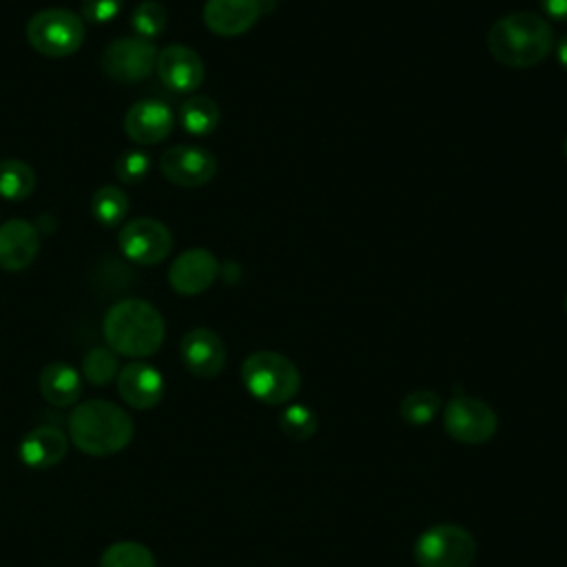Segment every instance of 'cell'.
<instances>
[{
	"label": "cell",
	"mask_w": 567,
	"mask_h": 567,
	"mask_svg": "<svg viewBox=\"0 0 567 567\" xmlns=\"http://www.w3.org/2000/svg\"><path fill=\"white\" fill-rule=\"evenodd\" d=\"M487 51L492 58L512 69L540 64L554 49L551 24L532 11H512L487 29Z\"/></svg>",
	"instance_id": "obj_1"
},
{
	"label": "cell",
	"mask_w": 567,
	"mask_h": 567,
	"mask_svg": "<svg viewBox=\"0 0 567 567\" xmlns=\"http://www.w3.org/2000/svg\"><path fill=\"white\" fill-rule=\"evenodd\" d=\"M102 332L115 354L142 359L159 350L166 326L153 303L144 299H122L109 308Z\"/></svg>",
	"instance_id": "obj_2"
},
{
	"label": "cell",
	"mask_w": 567,
	"mask_h": 567,
	"mask_svg": "<svg viewBox=\"0 0 567 567\" xmlns=\"http://www.w3.org/2000/svg\"><path fill=\"white\" fill-rule=\"evenodd\" d=\"M69 434L84 454L111 456L131 443L133 421L120 405L91 399L71 410Z\"/></svg>",
	"instance_id": "obj_3"
},
{
	"label": "cell",
	"mask_w": 567,
	"mask_h": 567,
	"mask_svg": "<svg viewBox=\"0 0 567 567\" xmlns=\"http://www.w3.org/2000/svg\"><path fill=\"white\" fill-rule=\"evenodd\" d=\"M241 381L257 401L268 405L288 403L301 385L297 365L272 350L252 352L241 365Z\"/></svg>",
	"instance_id": "obj_4"
},
{
	"label": "cell",
	"mask_w": 567,
	"mask_h": 567,
	"mask_svg": "<svg viewBox=\"0 0 567 567\" xmlns=\"http://www.w3.org/2000/svg\"><path fill=\"white\" fill-rule=\"evenodd\" d=\"M84 20L64 7H49L31 16L27 24L29 44L47 58H66L84 42Z\"/></svg>",
	"instance_id": "obj_5"
},
{
	"label": "cell",
	"mask_w": 567,
	"mask_h": 567,
	"mask_svg": "<svg viewBox=\"0 0 567 567\" xmlns=\"http://www.w3.org/2000/svg\"><path fill=\"white\" fill-rule=\"evenodd\" d=\"M474 556V536L450 523L427 527L414 543V560L419 567H470Z\"/></svg>",
	"instance_id": "obj_6"
},
{
	"label": "cell",
	"mask_w": 567,
	"mask_h": 567,
	"mask_svg": "<svg viewBox=\"0 0 567 567\" xmlns=\"http://www.w3.org/2000/svg\"><path fill=\"white\" fill-rule=\"evenodd\" d=\"M157 49L151 40L128 35L113 40L102 51V71L122 84H133L148 78L157 62Z\"/></svg>",
	"instance_id": "obj_7"
},
{
	"label": "cell",
	"mask_w": 567,
	"mask_h": 567,
	"mask_svg": "<svg viewBox=\"0 0 567 567\" xmlns=\"http://www.w3.org/2000/svg\"><path fill=\"white\" fill-rule=\"evenodd\" d=\"M445 432L465 445H481L489 441L498 427L496 412L481 399L454 396L443 412Z\"/></svg>",
	"instance_id": "obj_8"
},
{
	"label": "cell",
	"mask_w": 567,
	"mask_h": 567,
	"mask_svg": "<svg viewBox=\"0 0 567 567\" xmlns=\"http://www.w3.org/2000/svg\"><path fill=\"white\" fill-rule=\"evenodd\" d=\"M120 250L135 264L153 266L164 261L173 250V235L159 219L137 217L120 230Z\"/></svg>",
	"instance_id": "obj_9"
},
{
	"label": "cell",
	"mask_w": 567,
	"mask_h": 567,
	"mask_svg": "<svg viewBox=\"0 0 567 567\" xmlns=\"http://www.w3.org/2000/svg\"><path fill=\"white\" fill-rule=\"evenodd\" d=\"M162 175L182 188H197L208 184L217 173V159L202 146H171L159 157Z\"/></svg>",
	"instance_id": "obj_10"
},
{
	"label": "cell",
	"mask_w": 567,
	"mask_h": 567,
	"mask_svg": "<svg viewBox=\"0 0 567 567\" xmlns=\"http://www.w3.org/2000/svg\"><path fill=\"white\" fill-rule=\"evenodd\" d=\"M219 275L217 257L206 248L184 250L168 268V284L175 292L195 297L213 286Z\"/></svg>",
	"instance_id": "obj_11"
},
{
	"label": "cell",
	"mask_w": 567,
	"mask_h": 567,
	"mask_svg": "<svg viewBox=\"0 0 567 567\" xmlns=\"http://www.w3.org/2000/svg\"><path fill=\"white\" fill-rule=\"evenodd\" d=\"M179 357L190 374L213 379L226 365V346L210 328H193L182 337Z\"/></svg>",
	"instance_id": "obj_12"
},
{
	"label": "cell",
	"mask_w": 567,
	"mask_h": 567,
	"mask_svg": "<svg viewBox=\"0 0 567 567\" xmlns=\"http://www.w3.org/2000/svg\"><path fill=\"white\" fill-rule=\"evenodd\" d=\"M155 71L164 86L173 93H193L204 80V62L202 58L184 47V44H168L157 53Z\"/></svg>",
	"instance_id": "obj_13"
},
{
	"label": "cell",
	"mask_w": 567,
	"mask_h": 567,
	"mask_svg": "<svg viewBox=\"0 0 567 567\" xmlns=\"http://www.w3.org/2000/svg\"><path fill=\"white\" fill-rule=\"evenodd\" d=\"M175 115L162 100H140L124 115L126 135L144 146L157 144L171 135Z\"/></svg>",
	"instance_id": "obj_14"
},
{
	"label": "cell",
	"mask_w": 567,
	"mask_h": 567,
	"mask_svg": "<svg viewBox=\"0 0 567 567\" xmlns=\"http://www.w3.org/2000/svg\"><path fill=\"white\" fill-rule=\"evenodd\" d=\"M117 392L126 405L135 410H151L164 396V379L151 363L133 361L117 372Z\"/></svg>",
	"instance_id": "obj_15"
},
{
	"label": "cell",
	"mask_w": 567,
	"mask_h": 567,
	"mask_svg": "<svg viewBox=\"0 0 567 567\" xmlns=\"http://www.w3.org/2000/svg\"><path fill=\"white\" fill-rule=\"evenodd\" d=\"M261 16V0H206L204 24L224 38L246 33Z\"/></svg>",
	"instance_id": "obj_16"
},
{
	"label": "cell",
	"mask_w": 567,
	"mask_h": 567,
	"mask_svg": "<svg viewBox=\"0 0 567 567\" xmlns=\"http://www.w3.org/2000/svg\"><path fill=\"white\" fill-rule=\"evenodd\" d=\"M40 250V237L31 221L9 219L0 226V266L4 270H24Z\"/></svg>",
	"instance_id": "obj_17"
},
{
	"label": "cell",
	"mask_w": 567,
	"mask_h": 567,
	"mask_svg": "<svg viewBox=\"0 0 567 567\" xmlns=\"http://www.w3.org/2000/svg\"><path fill=\"white\" fill-rule=\"evenodd\" d=\"M69 450V439L60 427L40 425L33 427L18 445V456L27 467L49 470L58 465Z\"/></svg>",
	"instance_id": "obj_18"
},
{
	"label": "cell",
	"mask_w": 567,
	"mask_h": 567,
	"mask_svg": "<svg viewBox=\"0 0 567 567\" xmlns=\"http://www.w3.org/2000/svg\"><path fill=\"white\" fill-rule=\"evenodd\" d=\"M40 394L55 408H69L82 394V377L73 365L53 361L40 372Z\"/></svg>",
	"instance_id": "obj_19"
},
{
	"label": "cell",
	"mask_w": 567,
	"mask_h": 567,
	"mask_svg": "<svg viewBox=\"0 0 567 567\" xmlns=\"http://www.w3.org/2000/svg\"><path fill=\"white\" fill-rule=\"evenodd\" d=\"M179 124L190 135H208L219 124V106L208 95H190L179 106Z\"/></svg>",
	"instance_id": "obj_20"
},
{
	"label": "cell",
	"mask_w": 567,
	"mask_h": 567,
	"mask_svg": "<svg viewBox=\"0 0 567 567\" xmlns=\"http://www.w3.org/2000/svg\"><path fill=\"white\" fill-rule=\"evenodd\" d=\"M35 188V173L22 159L0 162V195L11 202L27 199Z\"/></svg>",
	"instance_id": "obj_21"
},
{
	"label": "cell",
	"mask_w": 567,
	"mask_h": 567,
	"mask_svg": "<svg viewBox=\"0 0 567 567\" xmlns=\"http://www.w3.org/2000/svg\"><path fill=\"white\" fill-rule=\"evenodd\" d=\"M91 213L102 226H117L128 213V195L113 184L100 186L93 193Z\"/></svg>",
	"instance_id": "obj_22"
},
{
	"label": "cell",
	"mask_w": 567,
	"mask_h": 567,
	"mask_svg": "<svg viewBox=\"0 0 567 567\" xmlns=\"http://www.w3.org/2000/svg\"><path fill=\"white\" fill-rule=\"evenodd\" d=\"M100 567H155V558L142 543L120 540L104 549Z\"/></svg>",
	"instance_id": "obj_23"
},
{
	"label": "cell",
	"mask_w": 567,
	"mask_h": 567,
	"mask_svg": "<svg viewBox=\"0 0 567 567\" xmlns=\"http://www.w3.org/2000/svg\"><path fill=\"white\" fill-rule=\"evenodd\" d=\"M441 408V396L432 390H412L399 405V414L410 425H427Z\"/></svg>",
	"instance_id": "obj_24"
},
{
	"label": "cell",
	"mask_w": 567,
	"mask_h": 567,
	"mask_svg": "<svg viewBox=\"0 0 567 567\" xmlns=\"http://www.w3.org/2000/svg\"><path fill=\"white\" fill-rule=\"evenodd\" d=\"M120 372L117 354L111 348H93L82 359V374L93 385H106Z\"/></svg>",
	"instance_id": "obj_25"
},
{
	"label": "cell",
	"mask_w": 567,
	"mask_h": 567,
	"mask_svg": "<svg viewBox=\"0 0 567 567\" xmlns=\"http://www.w3.org/2000/svg\"><path fill=\"white\" fill-rule=\"evenodd\" d=\"M166 20H168V16H166L164 4L155 2V0L140 2L131 13V27H133L135 35L144 38V40H153V38L162 35Z\"/></svg>",
	"instance_id": "obj_26"
},
{
	"label": "cell",
	"mask_w": 567,
	"mask_h": 567,
	"mask_svg": "<svg viewBox=\"0 0 567 567\" xmlns=\"http://www.w3.org/2000/svg\"><path fill=\"white\" fill-rule=\"evenodd\" d=\"M281 432L292 441H306L317 432V414L301 403H290L279 416Z\"/></svg>",
	"instance_id": "obj_27"
},
{
	"label": "cell",
	"mask_w": 567,
	"mask_h": 567,
	"mask_svg": "<svg viewBox=\"0 0 567 567\" xmlns=\"http://www.w3.org/2000/svg\"><path fill=\"white\" fill-rule=\"evenodd\" d=\"M148 168H151L148 155L137 148H128L120 153L115 159V175L124 184H140L148 175Z\"/></svg>",
	"instance_id": "obj_28"
},
{
	"label": "cell",
	"mask_w": 567,
	"mask_h": 567,
	"mask_svg": "<svg viewBox=\"0 0 567 567\" xmlns=\"http://www.w3.org/2000/svg\"><path fill=\"white\" fill-rule=\"evenodd\" d=\"M122 4H124V0H84L82 16L91 24H104V22H111L120 13Z\"/></svg>",
	"instance_id": "obj_29"
},
{
	"label": "cell",
	"mask_w": 567,
	"mask_h": 567,
	"mask_svg": "<svg viewBox=\"0 0 567 567\" xmlns=\"http://www.w3.org/2000/svg\"><path fill=\"white\" fill-rule=\"evenodd\" d=\"M545 16L558 22H567V0H538Z\"/></svg>",
	"instance_id": "obj_30"
},
{
	"label": "cell",
	"mask_w": 567,
	"mask_h": 567,
	"mask_svg": "<svg viewBox=\"0 0 567 567\" xmlns=\"http://www.w3.org/2000/svg\"><path fill=\"white\" fill-rule=\"evenodd\" d=\"M554 47H556V58H558L560 66L567 71V33L560 35V40Z\"/></svg>",
	"instance_id": "obj_31"
},
{
	"label": "cell",
	"mask_w": 567,
	"mask_h": 567,
	"mask_svg": "<svg viewBox=\"0 0 567 567\" xmlns=\"http://www.w3.org/2000/svg\"><path fill=\"white\" fill-rule=\"evenodd\" d=\"M266 2H268V4H272V2H277V0H266Z\"/></svg>",
	"instance_id": "obj_32"
},
{
	"label": "cell",
	"mask_w": 567,
	"mask_h": 567,
	"mask_svg": "<svg viewBox=\"0 0 567 567\" xmlns=\"http://www.w3.org/2000/svg\"><path fill=\"white\" fill-rule=\"evenodd\" d=\"M565 155H567V140H565Z\"/></svg>",
	"instance_id": "obj_33"
},
{
	"label": "cell",
	"mask_w": 567,
	"mask_h": 567,
	"mask_svg": "<svg viewBox=\"0 0 567 567\" xmlns=\"http://www.w3.org/2000/svg\"><path fill=\"white\" fill-rule=\"evenodd\" d=\"M565 310H567V299H565Z\"/></svg>",
	"instance_id": "obj_34"
}]
</instances>
